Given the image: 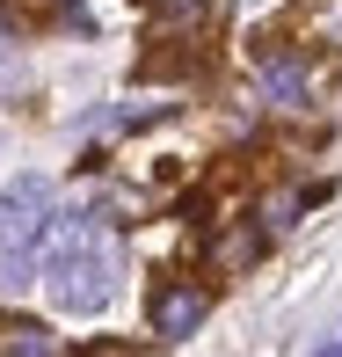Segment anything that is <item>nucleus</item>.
I'll return each instance as SVG.
<instances>
[{"mask_svg":"<svg viewBox=\"0 0 342 357\" xmlns=\"http://www.w3.org/2000/svg\"><path fill=\"white\" fill-rule=\"evenodd\" d=\"M44 291H52L59 314H102L109 291H117V255H109L102 241H80L73 255H59V263L44 270Z\"/></svg>","mask_w":342,"mask_h":357,"instance_id":"obj_1","label":"nucleus"},{"mask_svg":"<svg viewBox=\"0 0 342 357\" xmlns=\"http://www.w3.org/2000/svg\"><path fill=\"white\" fill-rule=\"evenodd\" d=\"M44 219H52V183H44V175H15V183L0 190V241H8V248H29V241L44 234Z\"/></svg>","mask_w":342,"mask_h":357,"instance_id":"obj_2","label":"nucleus"},{"mask_svg":"<svg viewBox=\"0 0 342 357\" xmlns=\"http://www.w3.org/2000/svg\"><path fill=\"white\" fill-rule=\"evenodd\" d=\"M263 88L277 102H306V66H291V59H263Z\"/></svg>","mask_w":342,"mask_h":357,"instance_id":"obj_4","label":"nucleus"},{"mask_svg":"<svg viewBox=\"0 0 342 357\" xmlns=\"http://www.w3.org/2000/svg\"><path fill=\"white\" fill-rule=\"evenodd\" d=\"M291 212H299V197H291V190H284V197H270V234H284Z\"/></svg>","mask_w":342,"mask_h":357,"instance_id":"obj_6","label":"nucleus"},{"mask_svg":"<svg viewBox=\"0 0 342 357\" xmlns=\"http://www.w3.org/2000/svg\"><path fill=\"white\" fill-rule=\"evenodd\" d=\"M160 15H168V22H197L204 0H160Z\"/></svg>","mask_w":342,"mask_h":357,"instance_id":"obj_7","label":"nucleus"},{"mask_svg":"<svg viewBox=\"0 0 342 357\" xmlns=\"http://www.w3.org/2000/svg\"><path fill=\"white\" fill-rule=\"evenodd\" d=\"M328 37H335V44H342V15H335V22H328Z\"/></svg>","mask_w":342,"mask_h":357,"instance_id":"obj_9","label":"nucleus"},{"mask_svg":"<svg viewBox=\"0 0 342 357\" xmlns=\"http://www.w3.org/2000/svg\"><path fill=\"white\" fill-rule=\"evenodd\" d=\"M313 357H342V343H320V350H313Z\"/></svg>","mask_w":342,"mask_h":357,"instance_id":"obj_8","label":"nucleus"},{"mask_svg":"<svg viewBox=\"0 0 342 357\" xmlns=\"http://www.w3.org/2000/svg\"><path fill=\"white\" fill-rule=\"evenodd\" d=\"M15 357H59V343L44 328H22V343H15Z\"/></svg>","mask_w":342,"mask_h":357,"instance_id":"obj_5","label":"nucleus"},{"mask_svg":"<svg viewBox=\"0 0 342 357\" xmlns=\"http://www.w3.org/2000/svg\"><path fill=\"white\" fill-rule=\"evenodd\" d=\"M197 321H204V291H182V284H175V291L153 299V328L160 335H189Z\"/></svg>","mask_w":342,"mask_h":357,"instance_id":"obj_3","label":"nucleus"}]
</instances>
